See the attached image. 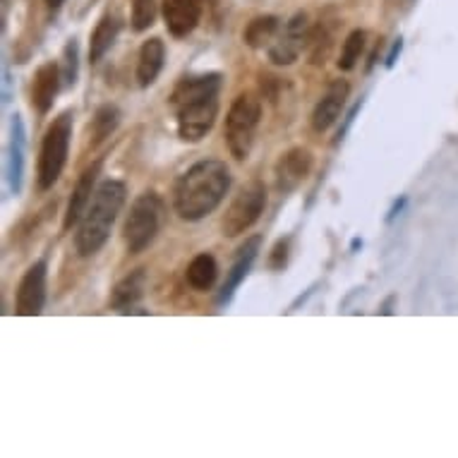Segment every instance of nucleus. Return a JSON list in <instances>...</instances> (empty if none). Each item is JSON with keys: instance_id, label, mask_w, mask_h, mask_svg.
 Returning a JSON list of instances; mask_svg holds the SVG:
<instances>
[{"instance_id": "nucleus-1", "label": "nucleus", "mask_w": 458, "mask_h": 458, "mask_svg": "<svg viewBox=\"0 0 458 458\" xmlns=\"http://www.w3.org/2000/svg\"><path fill=\"white\" fill-rule=\"evenodd\" d=\"M224 75L221 72H197L185 75L171 94V108L175 113V128L182 142H202L218 118Z\"/></svg>"}, {"instance_id": "nucleus-2", "label": "nucleus", "mask_w": 458, "mask_h": 458, "mask_svg": "<svg viewBox=\"0 0 458 458\" xmlns=\"http://www.w3.org/2000/svg\"><path fill=\"white\" fill-rule=\"evenodd\" d=\"M233 182L231 168L218 158H202L174 185V209L182 221H202L221 207Z\"/></svg>"}, {"instance_id": "nucleus-3", "label": "nucleus", "mask_w": 458, "mask_h": 458, "mask_svg": "<svg viewBox=\"0 0 458 458\" xmlns=\"http://www.w3.org/2000/svg\"><path fill=\"white\" fill-rule=\"evenodd\" d=\"M125 199H128V188L123 181H104L97 185V192L91 197L89 207L84 211V216L80 218L75 233V250L80 257H94L97 252H101L108 238H111V231L115 221H118V214L125 207Z\"/></svg>"}, {"instance_id": "nucleus-4", "label": "nucleus", "mask_w": 458, "mask_h": 458, "mask_svg": "<svg viewBox=\"0 0 458 458\" xmlns=\"http://www.w3.org/2000/svg\"><path fill=\"white\" fill-rule=\"evenodd\" d=\"M262 123V98L252 91H242L228 108L224 140L235 161H248L255 147L257 128Z\"/></svg>"}, {"instance_id": "nucleus-5", "label": "nucleus", "mask_w": 458, "mask_h": 458, "mask_svg": "<svg viewBox=\"0 0 458 458\" xmlns=\"http://www.w3.org/2000/svg\"><path fill=\"white\" fill-rule=\"evenodd\" d=\"M164 218L165 204L154 190H147L137 197L125 216V224H123V241H125L130 255H140L157 241Z\"/></svg>"}, {"instance_id": "nucleus-6", "label": "nucleus", "mask_w": 458, "mask_h": 458, "mask_svg": "<svg viewBox=\"0 0 458 458\" xmlns=\"http://www.w3.org/2000/svg\"><path fill=\"white\" fill-rule=\"evenodd\" d=\"M70 140H72V111H65L53 121V125L46 130L44 140H41L37 165V181L41 192L51 190L63 175V171H65Z\"/></svg>"}, {"instance_id": "nucleus-7", "label": "nucleus", "mask_w": 458, "mask_h": 458, "mask_svg": "<svg viewBox=\"0 0 458 458\" xmlns=\"http://www.w3.org/2000/svg\"><path fill=\"white\" fill-rule=\"evenodd\" d=\"M264 207H267V188L264 182L252 181L233 197L231 207L225 209L221 218V233L225 238H238L245 235L252 225L262 218Z\"/></svg>"}, {"instance_id": "nucleus-8", "label": "nucleus", "mask_w": 458, "mask_h": 458, "mask_svg": "<svg viewBox=\"0 0 458 458\" xmlns=\"http://www.w3.org/2000/svg\"><path fill=\"white\" fill-rule=\"evenodd\" d=\"M312 164H315V158L305 147H293L281 154L274 165V185H276L278 195H291L293 190L301 188L302 181L312 171Z\"/></svg>"}, {"instance_id": "nucleus-9", "label": "nucleus", "mask_w": 458, "mask_h": 458, "mask_svg": "<svg viewBox=\"0 0 458 458\" xmlns=\"http://www.w3.org/2000/svg\"><path fill=\"white\" fill-rule=\"evenodd\" d=\"M46 276L48 267L44 259H38L24 271L22 281L17 285L15 295V312L22 317H37L46 305Z\"/></svg>"}, {"instance_id": "nucleus-10", "label": "nucleus", "mask_w": 458, "mask_h": 458, "mask_svg": "<svg viewBox=\"0 0 458 458\" xmlns=\"http://www.w3.org/2000/svg\"><path fill=\"white\" fill-rule=\"evenodd\" d=\"M308 17L298 13V15L285 24V30L276 41L269 46V61L274 65H293L301 58L302 48L308 46Z\"/></svg>"}, {"instance_id": "nucleus-11", "label": "nucleus", "mask_w": 458, "mask_h": 458, "mask_svg": "<svg viewBox=\"0 0 458 458\" xmlns=\"http://www.w3.org/2000/svg\"><path fill=\"white\" fill-rule=\"evenodd\" d=\"M259 250H262V235H252V238H248V241L238 248L233 264H231V271H228V276H225V284L221 285L218 305H228V302L233 301L235 291L241 288L242 281H245L250 271H252V264H255Z\"/></svg>"}, {"instance_id": "nucleus-12", "label": "nucleus", "mask_w": 458, "mask_h": 458, "mask_svg": "<svg viewBox=\"0 0 458 458\" xmlns=\"http://www.w3.org/2000/svg\"><path fill=\"white\" fill-rule=\"evenodd\" d=\"M348 94H351V84L346 80H336L327 87L322 98L317 101L315 111H312V130L315 132H327L336 125L341 113L346 108Z\"/></svg>"}, {"instance_id": "nucleus-13", "label": "nucleus", "mask_w": 458, "mask_h": 458, "mask_svg": "<svg viewBox=\"0 0 458 458\" xmlns=\"http://www.w3.org/2000/svg\"><path fill=\"white\" fill-rule=\"evenodd\" d=\"M204 0H164L161 13H164L165 30L175 38H185L197 30L202 20Z\"/></svg>"}, {"instance_id": "nucleus-14", "label": "nucleus", "mask_w": 458, "mask_h": 458, "mask_svg": "<svg viewBox=\"0 0 458 458\" xmlns=\"http://www.w3.org/2000/svg\"><path fill=\"white\" fill-rule=\"evenodd\" d=\"M101 165L104 161L98 158L91 165H87L80 175V181L75 182V190H72V195L68 199V209H65V216H63V231H70L72 225L80 224V218L84 216V211L89 207L91 197L97 192V181L98 175H101Z\"/></svg>"}, {"instance_id": "nucleus-15", "label": "nucleus", "mask_w": 458, "mask_h": 458, "mask_svg": "<svg viewBox=\"0 0 458 458\" xmlns=\"http://www.w3.org/2000/svg\"><path fill=\"white\" fill-rule=\"evenodd\" d=\"M63 84V68L58 63H44L41 68L34 72V80H31V106L37 108L38 115H46L51 111L55 98L61 94Z\"/></svg>"}, {"instance_id": "nucleus-16", "label": "nucleus", "mask_w": 458, "mask_h": 458, "mask_svg": "<svg viewBox=\"0 0 458 458\" xmlns=\"http://www.w3.org/2000/svg\"><path fill=\"white\" fill-rule=\"evenodd\" d=\"M24 147H27V132H24L22 115H13V135H10L8 161H5V175L13 195L22 192L24 182Z\"/></svg>"}, {"instance_id": "nucleus-17", "label": "nucleus", "mask_w": 458, "mask_h": 458, "mask_svg": "<svg viewBox=\"0 0 458 458\" xmlns=\"http://www.w3.org/2000/svg\"><path fill=\"white\" fill-rule=\"evenodd\" d=\"M144 291H147V271H130L128 276H123L118 284L113 285L111 308L115 310V312H121V315L135 312V308L144 298Z\"/></svg>"}, {"instance_id": "nucleus-18", "label": "nucleus", "mask_w": 458, "mask_h": 458, "mask_svg": "<svg viewBox=\"0 0 458 458\" xmlns=\"http://www.w3.org/2000/svg\"><path fill=\"white\" fill-rule=\"evenodd\" d=\"M165 61V46L158 37L147 38L140 48V55H137V82L140 87H151L157 82L161 70H164Z\"/></svg>"}, {"instance_id": "nucleus-19", "label": "nucleus", "mask_w": 458, "mask_h": 458, "mask_svg": "<svg viewBox=\"0 0 458 458\" xmlns=\"http://www.w3.org/2000/svg\"><path fill=\"white\" fill-rule=\"evenodd\" d=\"M121 34V20L113 15V13H106L101 20H98L97 30L91 31V41H89V63H98L104 58L106 53L111 51L115 38Z\"/></svg>"}, {"instance_id": "nucleus-20", "label": "nucleus", "mask_w": 458, "mask_h": 458, "mask_svg": "<svg viewBox=\"0 0 458 458\" xmlns=\"http://www.w3.org/2000/svg\"><path fill=\"white\" fill-rule=\"evenodd\" d=\"M185 278H188V284L199 291V293H207L214 288L218 278V264L214 259V255L209 252H199V255L188 264V271H185Z\"/></svg>"}, {"instance_id": "nucleus-21", "label": "nucleus", "mask_w": 458, "mask_h": 458, "mask_svg": "<svg viewBox=\"0 0 458 458\" xmlns=\"http://www.w3.org/2000/svg\"><path fill=\"white\" fill-rule=\"evenodd\" d=\"M121 125V111H118V106L113 104H104L97 111V115L91 118V147H98V144H104L108 137L118 130Z\"/></svg>"}, {"instance_id": "nucleus-22", "label": "nucleus", "mask_w": 458, "mask_h": 458, "mask_svg": "<svg viewBox=\"0 0 458 458\" xmlns=\"http://www.w3.org/2000/svg\"><path fill=\"white\" fill-rule=\"evenodd\" d=\"M276 31H278V17L274 15L255 17V20L248 24V30H245L242 38H245V44H248L250 48H264L269 41L276 38Z\"/></svg>"}, {"instance_id": "nucleus-23", "label": "nucleus", "mask_w": 458, "mask_h": 458, "mask_svg": "<svg viewBox=\"0 0 458 458\" xmlns=\"http://www.w3.org/2000/svg\"><path fill=\"white\" fill-rule=\"evenodd\" d=\"M365 46H368V34H365L362 30L351 31V34L346 37V41H344V46H341V55H338V70L351 72V70L358 65V61H360Z\"/></svg>"}, {"instance_id": "nucleus-24", "label": "nucleus", "mask_w": 458, "mask_h": 458, "mask_svg": "<svg viewBox=\"0 0 458 458\" xmlns=\"http://www.w3.org/2000/svg\"><path fill=\"white\" fill-rule=\"evenodd\" d=\"M157 0H132V30H149L151 24H154V20H157Z\"/></svg>"}, {"instance_id": "nucleus-25", "label": "nucleus", "mask_w": 458, "mask_h": 458, "mask_svg": "<svg viewBox=\"0 0 458 458\" xmlns=\"http://www.w3.org/2000/svg\"><path fill=\"white\" fill-rule=\"evenodd\" d=\"M77 58H80V48H77V41L72 38L65 46V63H63V80H65L68 87H72L77 82V75H80V63H77Z\"/></svg>"}, {"instance_id": "nucleus-26", "label": "nucleus", "mask_w": 458, "mask_h": 458, "mask_svg": "<svg viewBox=\"0 0 458 458\" xmlns=\"http://www.w3.org/2000/svg\"><path fill=\"white\" fill-rule=\"evenodd\" d=\"M288 257H291V238H281V241L274 245L269 255V267L274 271L284 269L285 264H288Z\"/></svg>"}, {"instance_id": "nucleus-27", "label": "nucleus", "mask_w": 458, "mask_h": 458, "mask_svg": "<svg viewBox=\"0 0 458 458\" xmlns=\"http://www.w3.org/2000/svg\"><path fill=\"white\" fill-rule=\"evenodd\" d=\"M362 104H365V98H360V101H358V104H355L353 108H351V111L346 113V118H344V123H341V128H338V132H336V140H334V144H336V147H338V144H341V142H344V140H346L348 130H351V125H353L355 115L360 113Z\"/></svg>"}, {"instance_id": "nucleus-28", "label": "nucleus", "mask_w": 458, "mask_h": 458, "mask_svg": "<svg viewBox=\"0 0 458 458\" xmlns=\"http://www.w3.org/2000/svg\"><path fill=\"white\" fill-rule=\"evenodd\" d=\"M401 51H403V38H396V41H394V46H391L389 55H386V61H384V68L386 70L394 68V65H396V58L401 55Z\"/></svg>"}, {"instance_id": "nucleus-29", "label": "nucleus", "mask_w": 458, "mask_h": 458, "mask_svg": "<svg viewBox=\"0 0 458 458\" xmlns=\"http://www.w3.org/2000/svg\"><path fill=\"white\" fill-rule=\"evenodd\" d=\"M406 197H401V199H398V202H394V207H391V211H389V216H386V221H394V218L398 216V214H401V211H403V207H406Z\"/></svg>"}, {"instance_id": "nucleus-30", "label": "nucleus", "mask_w": 458, "mask_h": 458, "mask_svg": "<svg viewBox=\"0 0 458 458\" xmlns=\"http://www.w3.org/2000/svg\"><path fill=\"white\" fill-rule=\"evenodd\" d=\"M394 301H396V295H391L389 301L384 302L382 310H379V312H382V315H391V312H394V310H391V305H394Z\"/></svg>"}, {"instance_id": "nucleus-31", "label": "nucleus", "mask_w": 458, "mask_h": 458, "mask_svg": "<svg viewBox=\"0 0 458 458\" xmlns=\"http://www.w3.org/2000/svg\"><path fill=\"white\" fill-rule=\"evenodd\" d=\"M63 3H65V0H46V5H48L51 10H58Z\"/></svg>"}]
</instances>
